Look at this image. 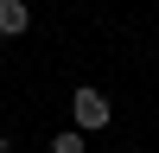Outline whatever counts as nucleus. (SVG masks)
Here are the masks:
<instances>
[{"instance_id":"7ed1b4c3","label":"nucleus","mask_w":159,"mask_h":153,"mask_svg":"<svg viewBox=\"0 0 159 153\" xmlns=\"http://www.w3.org/2000/svg\"><path fill=\"white\" fill-rule=\"evenodd\" d=\"M89 134H76V128H64V134H51V153H83Z\"/></svg>"},{"instance_id":"f03ea898","label":"nucleus","mask_w":159,"mask_h":153,"mask_svg":"<svg viewBox=\"0 0 159 153\" xmlns=\"http://www.w3.org/2000/svg\"><path fill=\"white\" fill-rule=\"evenodd\" d=\"M25 26H32V7L25 0H0V38H19Z\"/></svg>"},{"instance_id":"20e7f679","label":"nucleus","mask_w":159,"mask_h":153,"mask_svg":"<svg viewBox=\"0 0 159 153\" xmlns=\"http://www.w3.org/2000/svg\"><path fill=\"white\" fill-rule=\"evenodd\" d=\"M0 153H13V140H7V134H0Z\"/></svg>"},{"instance_id":"f257e3e1","label":"nucleus","mask_w":159,"mask_h":153,"mask_svg":"<svg viewBox=\"0 0 159 153\" xmlns=\"http://www.w3.org/2000/svg\"><path fill=\"white\" fill-rule=\"evenodd\" d=\"M70 115H76V134H96V128H108V115H115V102L102 96V89H70Z\"/></svg>"}]
</instances>
